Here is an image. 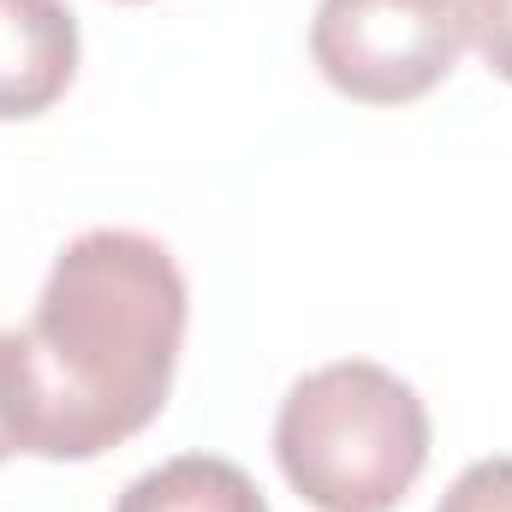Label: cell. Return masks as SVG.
I'll use <instances>...</instances> for the list:
<instances>
[{"label": "cell", "mask_w": 512, "mask_h": 512, "mask_svg": "<svg viewBox=\"0 0 512 512\" xmlns=\"http://www.w3.org/2000/svg\"><path fill=\"white\" fill-rule=\"evenodd\" d=\"M18 453V435H12V399H6V328H0V465Z\"/></svg>", "instance_id": "obj_8"}, {"label": "cell", "mask_w": 512, "mask_h": 512, "mask_svg": "<svg viewBox=\"0 0 512 512\" xmlns=\"http://www.w3.org/2000/svg\"><path fill=\"white\" fill-rule=\"evenodd\" d=\"M114 512H268V495L233 459L179 453V459H161L155 471L131 477Z\"/></svg>", "instance_id": "obj_5"}, {"label": "cell", "mask_w": 512, "mask_h": 512, "mask_svg": "<svg viewBox=\"0 0 512 512\" xmlns=\"http://www.w3.org/2000/svg\"><path fill=\"white\" fill-rule=\"evenodd\" d=\"M274 459L304 507L393 512L429 465V405L387 364H322L286 387Z\"/></svg>", "instance_id": "obj_2"}, {"label": "cell", "mask_w": 512, "mask_h": 512, "mask_svg": "<svg viewBox=\"0 0 512 512\" xmlns=\"http://www.w3.org/2000/svg\"><path fill=\"white\" fill-rule=\"evenodd\" d=\"M465 18H471V42L483 66L512 84V0H465Z\"/></svg>", "instance_id": "obj_7"}, {"label": "cell", "mask_w": 512, "mask_h": 512, "mask_svg": "<svg viewBox=\"0 0 512 512\" xmlns=\"http://www.w3.org/2000/svg\"><path fill=\"white\" fill-rule=\"evenodd\" d=\"M435 512H512V453L465 465L435 501Z\"/></svg>", "instance_id": "obj_6"}, {"label": "cell", "mask_w": 512, "mask_h": 512, "mask_svg": "<svg viewBox=\"0 0 512 512\" xmlns=\"http://www.w3.org/2000/svg\"><path fill=\"white\" fill-rule=\"evenodd\" d=\"M191 286L137 227H90L54 256L24 334H6L18 453L84 465L143 435L179 376Z\"/></svg>", "instance_id": "obj_1"}, {"label": "cell", "mask_w": 512, "mask_h": 512, "mask_svg": "<svg viewBox=\"0 0 512 512\" xmlns=\"http://www.w3.org/2000/svg\"><path fill=\"white\" fill-rule=\"evenodd\" d=\"M471 42L465 0H316L310 60L346 102L405 108L453 78Z\"/></svg>", "instance_id": "obj_3"}, {"label": "cell", "mask_w": 512, "mask_h": 512, "mask_svg": "<svg viewBox=\"0 0 512 512\" xmlns=\"http://www.w3.org/2000/svg\"><path fill=\"white\" fill-rule=\"evenodd\" d=\"M126 6H143V0H126Z\"/></svg>", "instance_id": "obj_9"}, {"label": "cell", "mask_w": 512, "mask_h": 512, "mask_svg": "<svg viewBox=\"0 0 512 512\" xmlns=\"http://www.w3.org/2000/svg\"><path fill=\"white\" fill-rule=\"evenodd\" d=\"M78 12L66 0H0V120L48 114L78 78Z\"/></svg>", "instance_id": "obj_4"}]
</instances>
